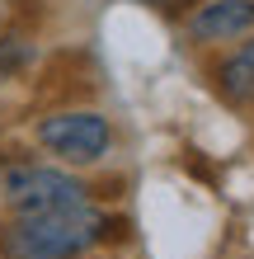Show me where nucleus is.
<instances>
[{"mask_svg":"<svg viewBox=\"0 0 254 259\" xmlns=\"http://www.w3.org/2000/svg\"><path fill=\"white\" fill-rule=\"evenodd\" d=\"M0 193L14 217H47V212L89 203V189L80 179H71L66 170H52V165H10L5 179H0Z\"/></svg>","mask_w":254,"mask_h":259,"instance_id":"f257e3e1","label":"nucleus"},{"mask_svg":"<svg viewBox=\"0 0 254 259\" xmlns=\"http://www.w3.org/2000/svg\"><path fill=\"white\" fill-rule=\"evenodd\" d=\"M38 142L66 165H94L109 156L113 127L94 109H62V113H47L38 123Z\"/></svg>","mask_w":254,"mask_h":259,"instance_id":"f03ea898","label":"nucleus"},{"mask_svg":"<svg viewBox=\"0 0 254 259\" xmlns=\"http://www.w3.org/2000/svg\"><path fill=\"white\" fill-rule=\"evenodd\" d=\"M188 33L198 42H231L254 33V0H207L188 14Z\"/></svg>","mask_w":254,"mask_h":259,"instance_id":"7ed1b4c3","label":"nucleus"},{"mask_svg":"<svg viewBox=\"0 0 254 259\" xmlns=\"http://www.w3.org/2000/svg\"><path fill=\"white\" fill-rule=\"evenodd\" d=\"M0 259H80V254L62 250L57 240H47L42 231H33L28 222L14 217L5 231H0Z\"/></svg>","mask_w":254,"mask_h":259,"instance_id":"20e7f679","label":"nucleus"},{"mask_svg":"<svg viewBox=\"0 0 254 259\" xmlns=\"http://www.w3.org/2000/svg\"><path fill=\"white\" fill-rule=\"evenodd\" d=\"M217 90L231 104H254V42L235 48L226 62L217 66Z\"/></svg>","mask_w":254,"mask_h":259,"instance_id":"39448f33","label":"nucleus"},{"mask_svg":"<svg viewBox=\"0 0 254 259\" xmlns=\"http://www.w3.org/2000/svg\"><path fill=\"white\" fill-rule=\"evenodd\" d=\"M24 62H28V48H24L19 38H5V42H0V80H10Z\"/></svg>","mask_w":254,"mask_h":259,"instance_id":"423d86ee","label":"nucleus"},{"mask_svg":"<svg viewBox=\"0 0 254 259\" xmlns=\"http://www.w3.org/2000/svg\"><path fill=\"white\" fill-rule=\"evenodd\" d=\"M137 5H156V10H179V5H193V0H137Z\"/></svg>","mask_w":254,"mask_h":259,"instance_id":"0eeeda50","label":"nucleus"}]
</instances>
